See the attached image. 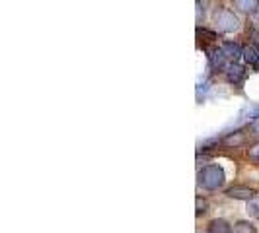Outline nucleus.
<instances>
[{"label":"nucleus","instance_id":"1","mask_svg":"<svg viewBox=\"0 0 259 233\" xmlns=\"http://www.w3.org/2000/svg\"><path fill=\"white\" fill-rule=\"evenodd\" d=\"M199 185L205 189V191H219L224 185V169L217 163H210V165H205V167L199 169Z\"/></svg>","mask_w":259,"mask_h":233},{"label":"nucleus","instance_id":"2","mask_svg":"<svg viewBox=\"0 0 259 233\" xmlns=\"http://www.w3.org/2000/svg\"><path fill=\"white\" fill-rule=\"evenodd\" d=\"M212 24L214 27L221 31V33H232V31H238L242 22L236 14L226 8V6H217L214 12H212Z\"/></svg>","mask_w":259,"mask_h":233},{"label":"nucleus","instance_id":"3","mask_svg":"<svg viewBox=\"0 0 259 233\" xmlns=\"http://www.w3.org/2000/svg\"><path fill=\"white\" fill-rule=\"evenodd\" d=\"M203 49L207 52L210 70H214V72H224L226 66L230 65V59L224 54L222 47H203Z\"/></svg>","mask_w":259,"mask_h":233},{"label":"nucleus","instance_id":"4","mask_svg":"<svg viewBox=\"0 0 259 233\" xmlns=\"http://www.w3.org/2000/svg\"><path fill=\"white\" fill-rule=\"evenodd\" d=\"M224 194L228 196V198H234V200H253L257 193H255V189H251V187H247V185H232V187H228Z\"/></svg>","mask_w":259,"mask_h":233},{"label":"nucleus","instance_id":"5","mask_svg":"<svg viewBox=\"0 0 259 233\" xmlns=\"http://www.w3.org/2000/svg\"><path fill=\"white\" fill-rule=\"evenodd\" d=\"M224 78H226L228 84L240 86L244 82V78H246V68L242 65H238V63H230V65L226 66V70H224Z\"/></svg>","mask_w":259,"mask_h":233},{"label":"nucleus","instance_id":"6","mask_svg":"<svg viewBox=\"0 0 259 233\" xmlns=\"http://www.w3.org/2000/svg\"><path fill=\"white\" fill-rule=\"evenodd\" d=\"M232 6L240 14H246V16H255L259 8V0H232Z\"/></svg>","mask_w":259,"mask_h":233},{"label":"nucleus","instance_id":"7","mask_svg":"<svg viewBox=\"0 0 259 233\" xmlns=\"http://www.w3.org/2000/svg\"><path fill=\"white\" fill-rule=\"evenodd\" d=\"M242 56H244V61H246L251 68L259 70V47L257 45H251V43L246 45V47H244V52H242Z\"/></svg>","mask_w":259,"mask_h":233},{"label":"nucleus","instance_id":"8","mask_svg":"<svg viewBox=\"0 0 259 233\" xmlns=\"http://www.w3.org/2000/svg\"><path fill=\"white\" fill-rule=\"evenodd\" d=\"M221 47L222 51H224V54L230 59V63H236V59H240L242 52H244V47L240 43H234V41H224Z\"/></svg>","mask_w":259,"mask_h":233},{"label":"nucleus","instance_id":"9","mask_svg":"<svg viewBox=\"0 0 259 233\" xmlns=\"http://www.w3.org/2000/svg\"><path fill=\"white\" fill-rule=\"evenodd\" d=\"M222 144L226 146V148H240V146H244L246 144V132L244 130H236V132H230Z\"/></svg>","mask_w":259,"mask_h":233},{"label":"nucleus","instance_id":"10","mask_svg":"<svg viewBox=\"0 0 259 233\" xmlns=\"http://www.w3.org/2000/svg\"><path fill=\"white\" fill-rule=\"evenodd\" d=\"M208 233H234L232 225L228 223L226 220H222V218H217V220H212L208 223Z\"/></svg>","mask_w":259,"mask_h":233},{"label":"nucleus","instance_id":"11","mask_svg":"<svg viewBox=\"0 0 259 233\" xmlns=\"http://www.w3.org/2000/svg\"><path fill=\"white\" fill-rule=\"evenodd\" d=\"M234 233H257V229H255V225L251 221L240 220L234 223Z\"/></svg>","mask_w":259,"mask_h":233},{"label":"nucleus","instance_id":"12","mask_svg":"<svg viewBox=\"0 0 259 233\" xmlns=\"http://www.w3.org/2000/svg\"><path fill=\"white\" fill-rule=\"evenodd\" d=\"M195 12H197V16H195V20H197V27L203 26V22H205V0H195Z\"/></svg>","mask_w":259,"mask_h":233},{"label":"nucleus","instance_id":"13","mask_svg":"<svg viewBox=\"0 0 259 233\" xmlns=\"http://www.w3.org/2000/svg\"><path fill=\"white\" fill-rule=\"evenodd\" d=\"M247 159L249 161H253V163H259V140L257 142H253L249 148H247Z\"/></svg>","mask_w":259,"mask_h":233},{"label":"nucleus","instance_id":"14","mask_svg":"<svg viewBox=\"0 0 259 233\" xmlns=\"http://www.w3.org/2000/svg\"><path fill=\"white\" fill-rule=\"evenodd\" d=\"M195 206H197V212H195L197 216H203V214L208 212V202L203 196H197V198H195Z\"/></svg>","mask_w":259,"mask_h":233},{"label":"nucleus","instance_id":"15","mask_svg":"<svg viewBox=\"0 0 259 233\" xmlns=\"http://www.w3.org/2000/svg\"><path fill=\"white\" fill-rule=\"evenodd\" d=\"M197 37H205V41H208V43H212L214 39H217V33L214 31H208V29H205V27H197Z\"/></svg>","mask_w":259,"mask_h":233},{"label":"nucleus","instance_id":"16","mask_svg":"<svg viewBox=\"0 0 259 233\" xmlns=\"http://www.w3.org/2000/svg\"><path fill=\"white\" fill-rule=\"evenodd\" d=\"M246 210H247V214H249L251 218H255V220H259V202L255 200V198L247 202V208H246Z\"/></svg>","mask_w":259,"mask_h":233},{"label":"nucleus","instance_id":"17","mask_svg":"<svg viewBox=\"0 0 259 233\" xmlns=\"http://www.w3.org/2000/svg\"><path fill=\"white\" fill-rule=\"evenodd\" d=\"M247 35L251 39V45H257L259 47V31L255 27H249V31H247Z\"/></svg>","mask_w":259,"mask_h":233},{"label":"nucleus","instance_id":"18","mask_svg":"<svg viewBox=\"0 0 259 233\" xmlns=\"http://www.w3.org/2000/svg\"><path fill=\"white\" fill-rule=\"evenodd\" d=\"M255 119H259V109L255 111Z\"/></svg>","mask_w":259,"mask_h":233},{"label":"nucleus","instance_id":"19","mask_svg":"<svg viewBox=\"0 0 259 233\" xmlns=\"http://www.w3.org/2000/svg\"><path fill=\"white\" fill-rule=\"evenodd\" d=\"M255 16H257V18H259V8H257V12H255Z\"/></svg>","mask_w":259,"mask_h":233}]
</instances>
